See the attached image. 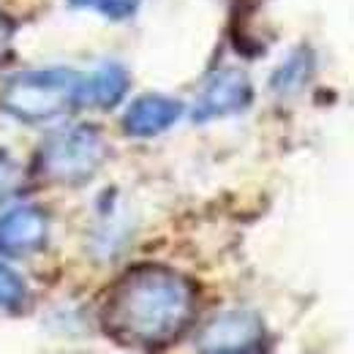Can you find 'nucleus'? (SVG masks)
I'll list each match as a JSON object with an SVG mask.
<instances>
[{
    "label": "nucleus",
    "mask_w": 354,
    "mask_h": 354,
    "mask_svg": "<svg viewBox=\"0 0 354 354\" xmlns=\"http://www.w3.org/2000/svg\"><path fill=\"white\" fill-rule=\"evenodd\" d=\"M17 183H19V164L0 150V205L14 194Z\"/></svg>",
    "instance_id": "nucleus-12"
},
{
    "label": "nucleus",
    "mask_w": 354,
    "mask_h": 354,
    "mask_svg": "<svg viewBox=\"0 0 354 354\" xmlns=\"http://www.w3.org/2000/svg\"><path fill=\"white\" fill-rule=\"evenodd\" d=\"M313 71V57L308 52H295L275 74H272V90H278L281 95H292L306 88Z\"/></svg>",
    "instance_id": "nucleus-9"
},
{
    "label": "nucleus",
    "mask_w": 354,
    "mask_h": 354,
    "mask_svg": "<svg viewBox=\"0 0 354 354\" xmlns=\"http://www.w3.org/2000/svg\"><path fill=\"white\" fill-rule=\"evenodd\" d=\"M11 41H14V22H11L6 14H0V66H3L6 57H8Z\"/></svg>",
    "instance_id": "nucleus-13"
},
{
    "label": "nucleus",
    "mask_w": 354,
    "mask_h": 354,
    "mask_svg": "<svg viewBox=\"0 0 354 354\" xmlns=\"http://www.w3.org/2000/svg\"><path fill=\"white\" fill-rule=\"evenodd\" d=\"M106 142L93 126H66L49 133L39 150V172L49 183L82 185L101 169Z\"/></svg>",
    "instance_id": "nucleus-3"
},
{
    "label": "nucleus",
    "mask_w": 354,
    "mask_h": 354,
    "mask_svg": "<svg viewBox=\"0 0 354 354\" xmlns=\"http://www.w3.org/2000/svg\"><path fill=\"white\" fill-rule=\"evenodd\" d=\"M80 80L68 68L22 71L6 82L0 104L19 123H46L80 106Z\"/></svg>",
    "instance_id": "nucleus-2"
},
{
    "label": "nucleus",
    "mask_w": 354,
    "mask_h": 354,
    "mask_svg": "<svg viewBox=\"0 0 354 354\" xmlns=\"http://www.w3.org/2000/svg\"><path fill=\"white\" fill-rule=\"evenodd\" d=\"M196 310L194 283L164 265L131 267L104 297L101 324L131 349H164L188 330Z\"/></svg>",
    "instance_id": "nucleus-1"
},
{
    "label": "nucleus",
    "mask_w": 354,
    "mask_h": 354,
    "mask_svg": "<svg viewBox=\"0 0 354 354\" xmlns=\"http://www.w3.org/2000/svg\"><path fill=\"white\" fill-rule=\"evenodd\" d=\"M254 104V85L243 71H218L207 80V85L194 101L191 118L196 123H207V120H218L226 115H237L243 109H248Z\"/></svg>",
    "instance_id": "nucleus-5"
},
{
    "label": "nucleus",
    "mask_w": 354,
    "mask_h": 354,
    "mask_svg": "<svg viewBox=\"0 0 354 354\" xmlns=\"http://www.w3.org/2000/svg\"><path fill=\"white\" fill-rule=\"evenodd\" d=\"M183 115V104L169 95H142L123 115V131L133 139H150L169 131Z\"/></svg>",
    "instance_id": "nucleus-7"
},
{
    "label": "nucleus",
    "mask_w": 354,
    "mask_h": 354,
    "mask_svg": "<svg viewBox=\"0 0 354 354\" xmlns=\"http://www.w3.org/2000/svg\"><path fill=\"white\" fill-rule=\"evenodd\" d=\"M25 303V283L22 278L8 270L6 265H0V310H14Z\"/></svg>",
    "instance_id": "nucleus-10"
},
{
    "label": "nucleus",
    "mask_w": 354,
    "mask_h": 354,
    "mask_svg": "<svg viewBox=\"0 0 354 354\" xmlns=\"http://www.w3.org/2000/svg\"><path fill=\"white\" fill-rule=\"evenodd\" d=\"M49 218L41 207L22 205L0 218V257H28L46 245Z\"/></svg>",
    "instance_id": "nucleus-6"
},
{
    "label": "nucleus",
    "mask_w": 354,
    "mask_h": 354,
    "mask_svg": "<svg viewBox=\"0 0 354 354\" xmlns=\"http://www.w3.org/2000/svg\"><path fill=\"white\" fill-rule=\"evenodd\" d=\"M74 8H93L104 17H112V19H123V17H131L139 6V0H68Z\"/></svg>",
    "instance_id": "nucleus-11"
},
{
    "label": "nucleus",
    "mask_w": 354,
    "mask_h": 354,
    "mask_svg": "<svg viewBox=\"0 0 354 354\" xmlns=\"http://www.w3.org/2000/svg\"><path fill=\"white\" fill-rule=\"evenodd\" d=\"M265 324L251 310H226L202 327L196 346L205 354H251L265 344Z\"/></svg>",
    "instance_id": "nucleus-4"
},
{
    "label": "nucleus",
    "mask_w": 354,
    "mask_h": 354,
    "mask_svg": "<svg viewBox=\"0 0 354 354\" xmlns=\"http://www.w3.org/2000/svg\"><path fill=\"white\" fill-rule=\"evenodd\" d=\"M129 93V74L126 68L106 63L80 80V106L90 109H112Z\"/></svg>",
    "instance_id": "nucleus-8"
}]
</instances>
